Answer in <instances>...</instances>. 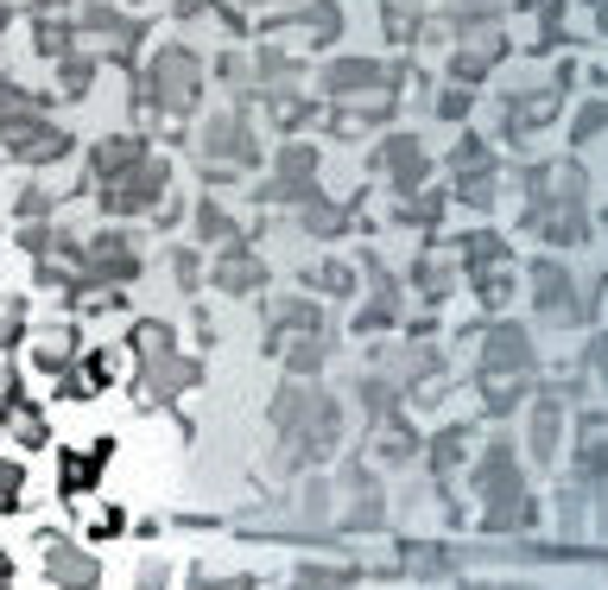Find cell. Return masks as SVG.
<instances>
[{"mask_svg": "<svg viewBox=\"0 0 608 590\" xmlns=\"http://www.w3.org/2000/svg\"><path fill=\"white\" fill-rule=\"evenodd\" d=\"M13 495H20V470H13V464H0V508H7Z\"/></svg>", "mask_w": 608, "mask_h": 590, "instance_id": "1", "label": "cell"}]
</instances>
